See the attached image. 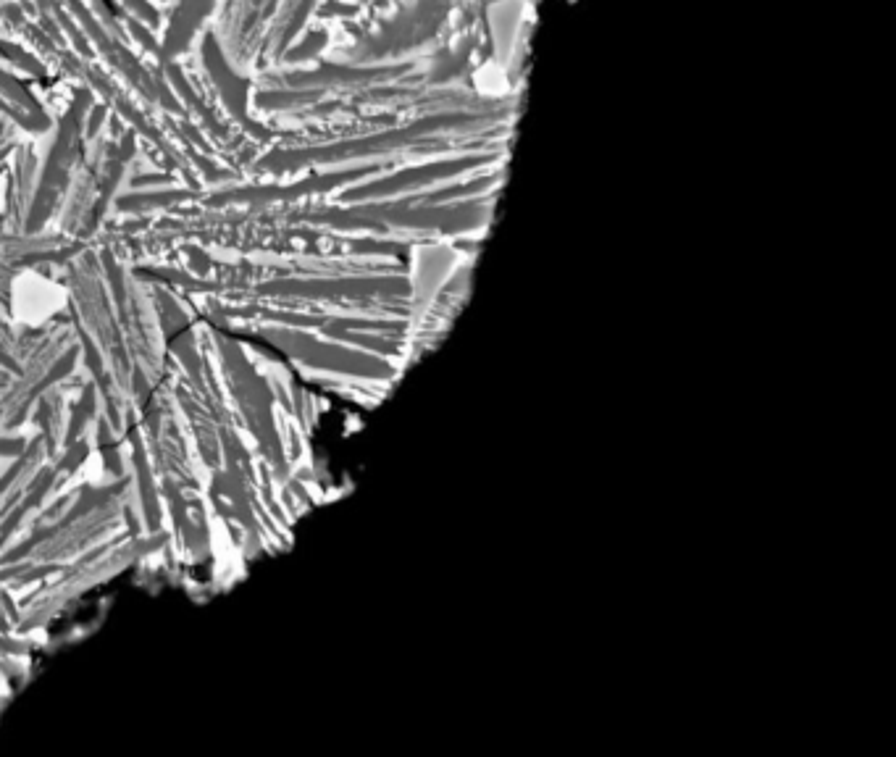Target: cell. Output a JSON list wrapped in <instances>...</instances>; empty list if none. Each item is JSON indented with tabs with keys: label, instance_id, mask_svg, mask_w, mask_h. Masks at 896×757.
<instances>
[{
	"label": "cell",
	"instance_id": "cell-1",
	"mask_svg": "<svg viewBox=\"0 0 896 757\" xmlns=\"http://www.w3.org/2000/svg\"><path fill=\"white\" fill-rule=\"evenodd\" d=\"M8 3H16V0H0V6H8Z\"/></svg>",
	"mask_w": 896,
	"mask_h": 757
}]
</instances>
